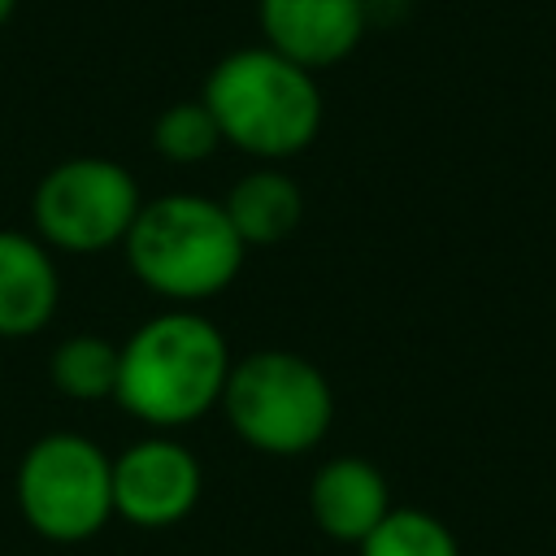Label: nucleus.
<instances>
[{"mask_svg": "<svg viewBox=\"0 0 556 556\" xmlns=\"http://www.w3.org/2000/svg\"><path fill=\"white\" fill-rule=\"evenodd\" d=\"M48 378L70 400H113L117 391V343L104 334H70L48 356Z\"/></svg>", "mask_w": 556, "mask_h": 556, "instance_id": "12", "label": "nucleus"}, {"mask_svg": "<svg viewBox=\"0 0 556 556\" xmlns=\"http://www.w3.org/2000/svg\"><path fill=\"white\" fill-rule=\"evenodd\" d=\"M265 43L304 70L339 65L365 35V0H256Z\"/></svg>", "mask_w": 556, "mask_h": 556, "instance_id": "8", "label": "nucleus"}, {"mask_svg": "<svg viewBox=\"0 0 556 556\" xmlns=\"http://www.w3.org/2000/svg\"><path fill=\"white\" fill-rule=\"evenodd\" d=\"M152 148L174 165H195L222 148V130L213 113L204 109V100H182V104L161 109L152 126Z\"/></svg>", "mask_w": 556, "mask_h": 556, "instance_id": "14", "label": "nucleus"}, {"mask_svg": "<svg viewBox=\"0 0 556 556\" xmlns=\"http://www.w3.org/2000/svg\"><path fill=\"white\" fill-rule=\"evenodd\" d=\"M200 100L213 113L222 143L261 161L295 156L321 130V91L313 70L269 43L226 52L208 70Z\"/></svg>", "mask_w": 556, "mask_h": 556, "instance_id": "2", "label": "nucleus"}, {"mask_svg": "<svg viewBox=\"0 0 556 556\" xmlns=\"http://www.w3.org/2000/svg\"><path fill=\"white\" fill-rule=\"evenodd\" d=\"M13 9H17V0H0V26L13 17Z\"/></svg>", "mask_w": 556, "mask_h": 556, "instance_id": "15", "label": "nucleus"}, {"mask_svg": "<svg viewBox=\"0 0 556 556\" xmlns=\"http://www.w3.org/2000/svg\"><path fill=\"white\" fill-rule=\"evenodd\" d=\"M308 508L321 534L361 547V539L391 513V491H387V478L369 460L334 456L313 473Z\"/></svg>", "mask_w": 556, "mask_h": 556, "instance_id": "10", "label": "nucleus"}, {"mask_svg": "<svg viewBox=\"0 0 556 556\" xmlns=\"http://www.w3.org/2000/svg\"><path fill=\"white\" fill-rule=\"evenodd\" d=\"M200 460L165 430H152L113 456V517L139 530L178 526L200 504Z\"/></svg>", "mask_w": 556, "mask_h": 556, "instance_id": "7", "label": "nucleus"}, {"mask_svg": "<svg viewBox=\"0 0 556 556\" xmlns=\"http://www.w3.org/2000/svg\"><path fill=\"white\" fill-rule=\"evenodd\" d=\"M235 235L243 239V248H274L282 239L295 235L300 217H304V195L295 187V178H287L282 169H252L243 174L230 195L222 200Z\"/></svg>", "mask_w": 556, "mask_h": 556, "instance_id": "11", "label": "nucleus"}, {"mask_svg": "<svg viewBox=\"0 0 556 556\" xmlns=\"http://www.w3.org/2000/svg\"><path fill=\"white\" fill-rule=\"evenodd\" d=\"M61 304L52 248L26 230H0V339L39 334Z\"/></svg>", "mask_w": 556, "mask_h": 556, "instance_id": "9", "label": "nucleus"}, {"mask_svg": "<svg viewBox=\"0 0 556 556\" xmlns=\"http://www.w3.org/2000/svg\"><path fill=\"white\" fill-rule=\"evenodd\" d=\"M230 430L265 456L313 452L334 417L326 374L287 348H261L230 365L222 404Z\"/></svg>", "mask_w": 556, "mask_h": 556, "instance_id": "4", "label": "nucleus"}, {"mask_svg": "<svg viewBox=\"0 0 556 556\" xmlns=\"http://www.w3.org/2000/svg\"><path fill=\"white\" fill-rule=\"evenodd\" d=\"M13 495L39 539L83 543L113 517V456L87 434L52 430L22 452Z\"/></svg>", "mask_w": 556, "mask_h": 556, "instance_id": "5", "label": "nucleus"}, {"mask_svg": "<svg viewBox=\"0 0 556 556\" xmlns=\"http://www.w3.org/2000/svg\"><path fill=\"white\" fill-rule=\"evenodd\" d=\"M361 556H460L452 530L421 508H391L365 539Z\"/></svg>", "mask_w": 556, "mask_h": 556, "instance_id": "13", "label": "nucleus"}, {"mask_svg": "<svg viewBox=\"0 0 556 556\" xmlns=\"http://www.w3.org/2000/svg\"><path fill=\"white\" fill-rule=\"evenodd\" d=\"M139 208H143L139 182L130 178L126 165L109 156H70L52 165L30 195L35 235L70 256H96L104 248H122Z\"/></svg>", "mask_w": 556, "mask_h": 556, "instance_id": "6", "label": "nucleus"}, {"mask_svg": "<svg viewBox=\"0 0 556 556\" xmlns=\"http://www.w3.org/2000/svg\"><path fill=\"white\" fill-rule=\"evenodd\" d=\"M226 334L191 313H156L126 343H117V391L113 400L152 430H182L222 404L230 378Z\"/></svg>", "mask_w": 556, "mask_h": 556, "instance_id": "1", "label": "nucleus"}, {"mask_svg": "<svg viewBox=\"0 0 556 556\" xmlns=\"http://www.w3.org/2000/svg\"><path fill=\"white\" fill-rule=\"evenodd\" d=\"M122 252L130 274L174 304L222 295L239 278L248 256L222 200L191 191L143 200L130 235L122 239Z\"/></svg>", "mask_w": 556, "mask_h": 556, "instance_id": "3", "label": "nucleus"}]
</instances>
